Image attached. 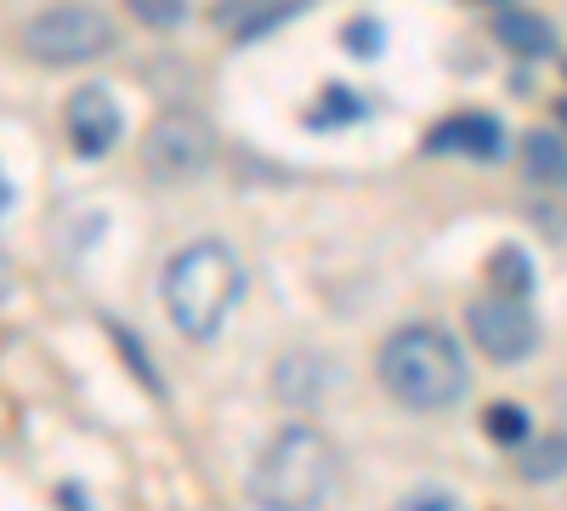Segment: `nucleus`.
Segmentation results:
<instances>
[{"instance_id":"4be33fe9","label":"nucleus","mask_w":567,"mask_h":511,"mask_svg":"<svg viewBox=\"0 0 567 511\" xmlns=\"http://www.w3.org/2000/svg\"><path fill=\"white\" fill-rule=\"evenodd\" d=\"M556 120H561V125H567V98H561V103H556Z\"/></svg>"},{"instance_id":"aec40b11","label":"nucleus","mask_w":567,"mask_h":511,"mask_svg":"<svg viewBox=\"0 0 567 511\" xmlns=\"http://www.w3.org/2000/svg\"><path fill=\"white\" fill-rule=\"evenodd\" d=\"M7 211H12V176L0 171V216H7Z\"/></svg>"},{"instance_id":"f257e3e1","label":"nucleus","mask_w":567,"mask_h":511,"mask_svg":"<svg viewBox=\"0 0 567 511\" xmlns=\"http://www.w3.org/2000/svg\"><path fill=\"white\" fill-rule=\"evenodd\" d=\"M336 472H341L336 443L307 421H290L256 454L250 500L261 511H323V500L336 494Z\"/></svg>"},{"instance_id":"2eb2a0df","label":"nucleus","mask_w":567,"mask_h":511,"mask_svg":"<svg viewBox=\"0 0 567 511\" xmlns=\"http://www.w3.org/2000/svg\"><path fill=\"white\" fill-rule=\"evenodd\" d=\"M483 432H488L494 443H505V449H523V443L534 438V427H528V409H523V403H488V415H483Z\"/></svg>"},{"instance_id":"6e6552de","label":"nucleus","mask_w":567,"mask_h":511,"mask_svg":"<svg viewBox=\"0 0 567 511\" xmlns=\"http://www.w3.org/2000/svg\"><path fill=\"white\" fill-rule=\"evenodd\" d=\"M505 143L511 136L494 114H449L425 131V149L432 154H460V160H483V165L505 160Z\"/></svg>"},{"instance_id":"dca6fc26","label":"nucleus","mask_w":567,"mask_h":511,"mask_svg":"<svg viewBox=\"0 0 567 511\" xmlns=\"http://www.w3.org/2000/svg\"><path fill=\"white\" fill-rule=\"evenodd\" d=\"M363 114H369V103H358V91L329 85V91H323V103L307 114V125H347V120H363Z\"/></svg>"},{"instance_id":"20e7f679","label":"nucleus","mask_w":567,"mask_h":511,"mask_svg":"<svg viewBox=\"0 0 567 511\" xmlns=\"http://www.w3.org/2000/svg\"><path fill=\"white\" fill-rule=\"evenodd\" d=\"M120 40L114 18L97 7H52L23 23V52L34 63H91Z\"/></svg>"},{"instance_id":"9d476101","label":"nucleus","mask_w":567,"mask_h":511,"mask_svg":"<svg viewBox=\"0 0 567 511\" xmlns=\"http://www.w3.org/2000/svg\"><path fill=\"white\" fill-rule=\"evenodd\" d=\"M523 171L539 188H567V143L556 131H528L523 136Z\"/></svg>"},{"instance_id":"ddd939ff","label":"nucleus","mask_w":567,"mask_h":511,"mask_svg":"<svg viewBox=\"0 0 567 511\" xmlns=\"http://www.w3.org/2000/svg\"><path fill=\"white\" fill-rule=\"evenodd\" d=\"M488 278H494V296H511V302H523L528 290H534V262H528V251L523 245H499L494 256H488Z\"/></svg>"},{"instance_id":"6ab92c4d","label":"nucleus","mask_w":567,"mask_h":511,"mask_svg":"<svg viewBox=\"0 0 567 511\" xmlns=\"http://www.w3.org/2000/svg\"><path fill=\"white\" fill-rule=\"evenodd\" d=\"M381 23H374V18H358V23H347V45H358V58H374V52H381Z\"/></svg>"},{"instance_id":"f03ea898","label":"nucleus","mask_w":567,"mask_h":511,"mask_svg":"<svg viewBox=\"0 0 567 511\" xmlns=\"http://www.w3.org/2000/svg\"><path fill=\"white\" fill-rule=\"evenodd\" d=\"M374 369H381V387L403 409H449L465 398V381H471L460 341L437 330V324H403L398 336H386Z\"/></svg>"},{"instance_id":"0eeeda50","label":"nucleus","mask_w":567,"mask_h":511,"mask_svg":"<svg viewBox=\"0 0 567 511\" xmlns=\"http://www.w3.org/2000/svg\"><path fill=\"white\" fill-rule=\"evenodd\" d=\"M63 125H69V143H74L80 160H103V154L120 143L125 114H120V103H114L109 85H80V91H69Z\"/></svg>"},{"instance_id":"423d86ee","label":"nucleus","mask_w":567,"mask_h":511,"mask_svg":"<svg viewBox=\"0 0 567 511\" xmlns=\"http://www.w3.org/2000/svg\"><path fill=\"white\" fill-rule=\"evenodd\" d=\"M465 324H471V341L499 364H516V358H528L539 347V318L528 313V302L483 296V302L465 307Z\"/></svg>"},{"instance_id":"7ed1b4c3","label":"nucleus","mask_w":567,"mask_h":511,"mask_svg":"<svg viewBox=\"0 0 567 511\" xmlns=\"http://www.w3.org/2000/svg\"><path fill=\"white\" fill-rule=\"evenodd\" d=\"M245 296V262L221 239H199L165 267V313L187 341H210Z\"/></svg>"},{"instance_id":"412c9836","label":"nucleus","mask_w":567,"mask_h":511,"mask_svg":"<svg viewBox=\"0 0 567 511\" xmlns=\"http://www.w3.org/2000/svg\"><path fill=\"white\" fill-rule=\"evenodd\" d=\"M7 296H12V262L0 256V302H7Z\"/></svg>"},{"instance_id":"1a4fd4ad","label":"nucleus","mask_w":567,"mask_h":511,"mask_svg":"<svg viewBox=\"0 0 567 511\" xmlns=\"http://www.w3.org/2000/svg\"><path fill=\"white\" fill-rule=\"evenodd\" d=\"M494 34L523 58H550L556 52V29L539 18V12H523V7H499L494 12Z\"/></svg>"},{"instance_id":"a211bd4d","label":"nucleus","mask_w":567,"mask_h":511,"mask_svg":"<svg viewBox=\"0 0 567 511\" xmlns=\"http://www.w3.org/2000/svg\"><path fill=\"white\" fill-rule=\"evenodd\" d=\"M131 18L148 29H176V23H187V7L182 0H131Z\"/></svg>"},{"instance_id":"f3484780","label":"nucleus","mask_w":567,"mask_h":511,"mask_svg":"<svg viewBox=\"0 0 567 511\" xmlns=\"http://www.w3.org/2000/svg\"><path fill=\"white\" fill-rule=\"evenodd\" d=\"M386 511H471L454 489H409L398 505H386Z\"/></svg>"},{"instance_id":"f8f14e48","label":"nucleus","mask_w":567,"mask_h":511,"mask_svg":"<svg viewBox=\"0 0 567 511\" xmlns=\"http://www.w3.org/2000/svg\"><path fill=\"white\" fill-rule=\"evenodd\" d=\"M307 7H290V0H272V7H221L216 12V23L221 29H233L239 40H256V34H267V29H278V23H290V18H301Z\"/></svg>"},{"instance_id":"4468645a","label":"nucleus","mask_w":567,"mask_h":511,"mask_svg":"<svg viewBox=\"0 0 567 511\" xmlns=\"http://www.w3.org/2000/svg\"><path fill=\"white\" fill-rule=\"evenodd\" d=\"M523 478L528 483H550V478H561L567 472V432H545V438H528L523 443Z\"/></svg>"},{"instance_id":"39448f33","label":"nucleus","mask_w":567,"mask_h":511,"mask_svg":"<svg viewBox=\"0 0 567 511\" xmlns=\"http://www.w3.org/2000/svg\"><path fill=\"white\" fill-rule=\"evenodd\" d=\"M142 165L159 182H187L210 165V125L187 109H171L148 125V143H142Z\"/></svg>"},{"instance_id":"9b49d317","label":"nucleus","mask_w":567,"mask_h":511,"mask_svg":"<svg viewBox=\"0 0 567 511\" xmlns=\"http://www.w3.org/2000/svg\"><path fill=\"white\" fill-rule=\"evenodd\" d=\"M323 381H329V369H323L318 352H290V358L278 364V398L296 403V409H312V398H318Z\"/></svg>"}]
</instances>
